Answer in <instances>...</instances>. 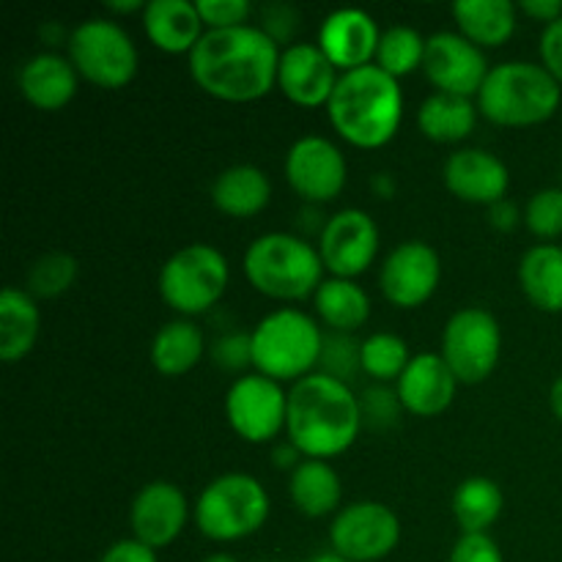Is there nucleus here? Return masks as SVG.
Segmentation results:
<instances>
[{
  "mask_svg": "<svg viewBox=\"0 0 562 562\" xmlns=\"http://www.w3.org/2000/svg\"><path fill=\"white\" fill-rule=\"evenodd\" d=\"M283 49L256 25L206 31L190 53V75L223 102H256L278 86Z\"/></svg>",
  "mask_w": 562,
  "mask_h": 562,
  "instance_id": "1",
  "label": "nucleus"
},
{
  "mask_svg": "<svg viewBox=\"0 0 562 562\" xmlns=\"http://www.w3.org/2000/svg\"><path fill=\"white\" fill-rule=\"evenodd\" d=\"M362 428L360 398L340 379L316 371L289 390L285 434L305 459L329 461L357 442Z\"/></svg>",
  "mask_w": 562,
  "mask_h": 562,
  "instance_id": "2",
  "label": "nucleus"
},
{
  "mask_svg": "<svg viewBox=\"0 0 562 562\" xmlns=\"http://www.w3.org/2000/svg\"><path fill=\"white\" fill-rule=\"evenodd\" d=\"M329 124L357 148H382L404 121V91L376 64L344 71L327 104Z\"/></svg>",
  "mask_w": 562,
  "mask_h": 562,
  "instance_id": "3",
  "label": "nucleus"
},
{
  "mask_svg": "<svg viewBox=\"0 0 562 562\" xmlns=\"http://www.w3.org/2000/svg\"><path fill=\"white\" fill-rule=\"evenodd\" d=\"M324 263L318 247L302 236L272 231L250 241L245 252V274L258 294L269 300L300 302L316 296L324 283Z\"/></svg>",
  "mask_w": 562,
  "mask_h": 562,
  "instance_id": "4",
  "label": "nucleus"
},
{
  "mask_svg": "<svg viewBox=\"0 0 562 562\" xmlns=\"http://www.w3.org/2000/svg\"><path fill=\"white\" fill-rule=\"evenodd\" d=\"M560 82L530 60H508L492 66L477 110L499 126H536L552 119L560 108Z\"/></svg>",
  "mask_w": 562,
  "mask_h": 562,
  "instance_id": "5",
  "label": "nucleus"
},
{
  "mask_svg": "<svg viewBox=\"0 0 562 562\" xmlns=\"http://www.w3.org/2000/svg\"><path fill=\"white\" fill-rule=\"evenodd\" d=\"M252 368L274 382H300L316 373L324 333L307 313L280 307L252 327Z\"/></svg>",
  "mask_w": 562,
  "mask_h": 562,
  "instance_id": "6",
  "label": "nucleus"
},
{
  "mask_svg": "<svg viewBox=\"0 0 562 562\" xmlns=\"http://www.w3.org/2000/svg\"><path fill=\"white\" fill-rule=\"evenodd\" d=\"M269 519V494L247 472L214 477L195 503V525L209 541L231 543L261 530Z\"/></svg>",
  "mask_w": 562,
  "mask_h": 562,
  "instance_id": "7",
  "label": "nucleus"
},
{
  "mask_svg": "<svg viewBox=\"0 0 562 562\" xmlns=\"http://www.w3.org/2000/svg\"><path fill=\"white\" fill-rule=\"evenodd\" d=\"M228 258L212 245H187L159 269V296L181 316H201L223 300L228 289Z\"/></svg>",
  "mask_w": 562,
  "mask_h": 562,
  "instance_id": "8",
  "label": "nucleus"
},
{
  "mask_svg": "<svg viewBox=\"0 0 562 562\" xmlns=\"http://www.w3.org/2000/svg\"><path fill=\"white\" fill-rule=\"evenodd\" d=\"M69 60L77 75L97 88L119 91L137 75V47L130 33L113 20L91 16L69 33Z\"/></svg>",
  "mask_w": 562,
  "mask_h": 562,
  "instance_id": "9",
  "label": "nucleus"
},
{
  "mask_svg": "<svg viewBox=\"0 0 562 562\" xmlns=\"http://www.w3.org/2000/svg\"><path fill=\"white\" fill-rule=\"evenodd\" d=\"M503 329L483 307H461L448 318L442 333V360L461 384L486 382L499 366Z\"/></svg>",
  "mask_w": 562,
  "mask_h": 562,
  "instance_id": "10",
  "label": "nucleus"
},
{
  "mask_svg": "<svg viewBox=\"0 0 562 562\" xmlns=\"http://www.w3.org/2000/svg\"><path fill=\"white\" fill-rule=\"evenodd\" d=\"M225 417L236 437L250 445H263L285 431L289 393L283 384L263 373L236 376L225 393Z\"/></svg>",
  "mask_w": 562,
  "mask_h": 562,
  "instance_id": "11",
  "label": "nucleus"
},
{
  "mask_svg": "<svg viewBox=\"0 0 562 562\" xmlns=\"http://www.w3.org/2000/svg\"><path fill=\"white\" fill-rule=\"evenodd\" d=\"M329 541L349 562H376L395 552L401 541V519L393 508L360 499L335 514Z\"/></svg>",
  "mask_w": 562,
  "mask_h": 562,
  "instance_id": "12",
  "label": "nucleus"
},
{
  "mask_svg": "<svg viewBox=\"0 0 562 562\" xmlns=\"http://www.w3.org/2000/svg\"><path fill=\"white\" fill-rule=\"evenodd\" d=\"M379 252V225L362 209H340L318 231V256L333 278L355 280Z\"/></svg>",
  "mask_w": 562,
  "mask_h": 562,
  "instance_id": "13",
  "label": "nucleus"
},
{
  "mask_svg": "<svg viewBox=\"0 0 562 562\" xmlns=\"http://www.w3.org/2000/svg\"><path fill=\"white\" fill-rule=\"evenodd\" d=\"M423 71L431 86L456 97H477L488 77V60L477 44L453 31H439L426 38Z\"/></svg>",
  "mask_w": 562,
  "mask_h": 562,
  "instance_id": "14",
  "label": "nucleus"
},
{
  "mask_svg": "<svg viewBox=\"0 0 562 562\" xmlns=\"http://www.w3.org/2000/svg\"><path fill=\"white\" fill-rule=\"evenodd\" d=\"M439 280H442L439 252L420 239H409L395 247L384 258L382 272H379L384 300L395 307H404V311L426 305L437 291Z\"/></svg>",
  "mask_w": 562,
  "mask_h": 562,
  "instance_id": "15",
  "label": "nucleus"
},
{
  "mask_svg": "<svg viewBox=\"0 0 562 562\" xmlns=\"http://www.w3.org/2000/svg\"><path fill=\"white\" fill-rule=\"evenodd\" d=\"M285 179L302 201H335L346 187L344 151L322 135L300 137L285 154Z\"/></svg>",
  "mask_w": 562,
  "mask_h": 562,
  "instance_id": "16",
  "label": "nucleus"
},
{
  "mask_svg": "<svg viewBox=\"0 0 562 562\" xmlns=\"http://www.w3.org/2000/svg\"><path fill=\"white\" fill-rule=\"evenodd\" d=\"M190 519V505L176 483L154 481L135 494L130 505L132 538L148 549H165L184 532Z\"/></svg>",
  "mask_w": 562,
  "mask_h": 562,
  "instance_id": "17",
  "label": "nucleus"
},
{
  "mask_svg": "<svg viewBox=\"0 0 562 562\" xmlns=\"http://www.w3.org/2000/svg\"><path fill=\"white\" fill-rule=\"evenodd\" d=\"M379 42H382V31L368 11L338 9L324 16L316 44L344 75V71L371 66L376 60Z\"/></svg>",
  "mask_w": 562,
  "mask_h": 562,
  "instance_id": "18",
  "label": "nucleus"
},
{
  "mask_svg": "<svg viewBox=\"0 0 562 562\" xmlns=\"http://www.w3.org/2000/svg\"><path fill=\"white\" fill-rule=\"evenodd\" d=\"M340 75L318 44H289L280 53L278 88L300 108H322L333 99Z\"/></svg>",
  "mask_w": 562,
  "mask_h": 562,
  "instance_id": "19",
  "label": "nucleus"
},
{
  "mask_svg": "<svg viewBox=\"0 0 562 562\" xmlns=\"http://www.w3.org/2000/svg\"><path fill=\"white\" fill-rule=\"evenodd\" d=\"M445 187L459 201L492 206L503 201L510 187V170L497 154L483 148H461L445 162Z\"/></svg>",
  "mask_w": 562,
  "mask_h": 562,
  "instance_id": "20",
  "label": "nucleus"
},
{
  "mask_svg": "<svg viewBox=\"0 0 562 562\" xmlns=\"http://www.w3.org/2000/svg\"><path fill=\"white\" fill-rule=\"evenodd\" d=\"M459 379L450 371L442 355H417L406 366L404 376L395 382V393H398L404 412L415 417H437L453 404L456 390H459Z\"/></svg>",
  "mask_w": 562,
  "mask_h": 562,
  "instance_id": "21",
  "label": "nucleus"
},
{
  "mask_svg": "<svg viewBox=\"0 0 562 562\" xmlns=\"http://www.w3.org/2000/svg\"><path fill=\"white\" fill-rule=\"evenodd\" d=\"M143 31L154 47L168 55H190L206 33L192 0H151L146 3Z\"/></svg>",
  "mask_w": 562,
  "mask_h": 562,
  "instance_id": "22",
  "label": "nucleus"
},
{
  "mask_svg": "<svg viewBox=\"0 0 562 562\" xmlns=\"http://www.w3.org/2000/svg\"><path fill=\"white\" fill-rule=\"evenodd\" d=\"M77 82H80V75H77L75 64L58 53L33 55L20 69L22 97L33 108L47 110V113L66 108L75 99Z\"/></svg>",
  "mask_w": 562,
  "mask_h": 562,
  "instance_id": "23",
  "label": "nucleus"
},
{
  "mask_svg": "<svg viewBox=\"0 0 562 562\" xmlns=\"http://www.w3.org/2000/svg\"><path fill=\"white\" fill-rule=\"evenodd\" d=\"M272 201V181L256 165H234L225 168L212 184V203L223 214L247 220L261 214Z\"/></svg>",
  "mask_w": 562,
  "mask_h": 562,
  "instance_id": "24",
  "label": "nucleus"
},
{
  "mask_svg": "<svg viewBox=\"0 0 562 562\" xmlns=\"http://www.w3.org/2000/svg\"><path fill=\"white\" fill-rule=\"evenodd\" d=\"M42 327V313L27 291L3 289L0 294V360L20 362L33 351Z\"/></svg>",
  "mask_w": 562,
  "mask_h": 562,
  "instance_id": "25",
  "label": "nucleus"
},
{
  "mask_svg": "<svg viewBox=\"0 0 562 562\" xmlns=\"http://www.w3.org/2000/svg\"><path fill=\"white\" fill-rule=\"evenodd\" d=\"M453 20L461 36L481 49H494L514 36L516 5L510 0H456Z\"/></svg>",
  "mask_w": 562,
  "mask_h": 562,
  "instance_id": "26",
  "label": "nucleus"
},
{
  "mask_svg": "<svg viewBox=\"0 0 562 562\" xmlns=\"http://www.w3.org/2000/svg\"><path fill=\"white\" fill-rule=\"evenodd\" d=\"M289 494L294 508L307 519H322V516L335 514L340 508V497H344V486L340 477L327 461L305 459L289 481Z\"/></svg>",
  "mask_w": 562,
  "mask_h": 562,
  "instance_id": "27",
  "label": "nucleus"
},
{
  "mask_svg": "<svg viewBox=\"0 0 562 562\" xmlns=\"http://www.w3.org/2000/svg\"><path fill=\"white\" fill-rule=\"evenodd\" d=\"M206 355V340L190 318H173L162 324L151 340V366L162 376L176 379L190 373Z\"/></svg>",
  "mask_w": 562,
  "mask_h": 562,
  "instance_id": "28",
  "label": "nucleus"
},
{
  "mask_svg": "<svg viewBox=\"0 0 562 562\" xmlns=\"http://www.w3.org/2000/svg\"><path fill=\"white\" fill-rule=\"evenodd\" d=\"M477 104L470 97L456 93H431L417 110V126L434 143H461L475 132Z\"/></svg>",
  "mask_w": 562,
  "mask_h": 562,
  "instance_id": "29",
  "label": "nucleus"
},
{
  "mask_svg": "<svg viewBox=\"0 0 562 562\" xmlns=\"http://www.w3.org/2000/svg\"><path fill=\"white\" fill-rule=\"evenodd\" d=\"M519 285L543 313L562 311V247L536 245L521 256Z\"/></svg>",
  "mask_w": 562,
  "mask_h": 562,
  "instance_id": "30",
  "label": "nucleus"
},
{
  "mask_svg": "<svg viewBox=\"0 0 562 562\" xmlns=\"http://www.w3.org/2000/svg\"><path fill=\"white\" fill-rule=\"evenodd\" d=\"M318 318L327 324L333 333H355L371 316V300H368L366 289L355 280L329 278L318 285L316 296H313Z\"/></svg>",
  "mask_w": 562,
  "mask_h": 562,
  "instance_id": "31",
  "label": "nucleus"
},
{
  "mask_svg": "<svg viewBox=\"0 0 562 562\" xmlns=\"http://www.w3.org/2000/svg\"><path fill=\"white\" fill-rule=\"evenodd\" d=\"M456 516V525L461 532H488V527L503 516L505 494L492 477H467L459 483L450 503Z\"/></svg>",
  "mask_w": 562,
  "mask_h": 562,
  "instance_id": "32",
  "label": "nucleus"
},
{
  "mask_svg": "<svg viewBox=\"0 0 562 562\" xmlns=\"http://www.w3.org/2000/svg\"><path fill=\"white\" fill-rule=\"evenodd\" d=\"M362 373L373 379L379 384L398 382L404 376L406 366L412 362L409 346L404 338L393 333H373L371 338L362 340Z\"/></svg>",
  "mask_w": 562,
  "mask_h": 562,
  "instance_id": "33",
  "label": "nucleus"
},
{
  "mask_svg": "<svg viewBox=\"0 0 562 562\" xmlns=\"http://www.w3.org/2000/svg\"><path fill=\"white\" fill-rule=\"evenodd\" d=\"M423 58H426V38L415 27L393 25L382 31V42H379V53L373 64L398 80V77L423 66Z\"/></svg>",
  "mask_w": 562,
  "mask_h": 562,
  "instance_id": "34",
  "label": "nucleus"
},
{
  "mask_svg": "<svg viewBox=\"0 0 562 562\" xmlns=\"http://www.w3.org/2000/svg\"><path fill=\"white\" fill-rule=\"evenodd\" d=\"M77 280V258L71 252H44L27 269V294L33 300H55Z\"/></svg>",
  "mask_w": 562,
  "mask_h": 562,
  "instance_id": "35",
  "label": "nucleus"
},
{
  "mask_svg": "<svg viewBox=\"0 0 562 562\" xmlns=\"http://www.w3.org/2000/svg\"><path fill=\"white\" fill-rule=\"evenodd\" d=\"M360 351H362V344H357L349 333L324 335V349H322V360H318V371L349 384L351 376H355L357 371H362Z\"/></svg>",
  "mask_w": 562,
  "mask_h": 562,
  "instance_id": "36",
  "label": "nucleus"
},
{
  "mask_svg": "<svg viewBox=\"0 0 562 562\" xmlns=\"http://www.w3.org/2000/svg\"><path fill=\"white\" fill-rule=\"evenodd\" d=\"M527 228L541 239H558L562 236V190H538L527 203L525 214Z\"/></svg>",
  "mask_w": 562,
  "mask_h": 562,
  "instance_id": "37",
  "label": "nucleus"
},
{
  "mask_svg": "<svg viewBox=\"0 0 562 562\" xmlns=\"http://www.w3.org/2000/svg\"><path fill=\"white\" fill-rule=\"evenodd\" d=\"M360 412H362V426H371L376 431L384 428H393L398 423L404 404H401L398 393L390 390L387 384H376V387L366 390L360 398Z\"/></svg>",
  "mask_w": 562,
  "mask_h": 562,
  "instance_id": "38",
  "label": "nucleus"
},
{
  "mask_svg": "<svg viewBox=\"0 0 562 562\" xmlns=\"http://www.w3.org/2000/svg\"><path fill=\"white\" fill-rule=\"evenodd\" d=\"M209 357H212L214 366H220L223 371L241 373L245 368L252 366L250 335H245V333L220 335V338L212 344V349H209ZM241 376H245V373H241Z\"/></svg>",
  "mask_w": 562,
  "mask_h": 562,
  "instance_id": "39",
  "label": "nucleus"
},
{
  "mask_svg": "<svg viewBox=\"0 0 562 562\" xmlns=\"http://www.w3.org/2000/svg\"><path fill=\"white\" fill-rule=\"evenodd\" d=\"M198 14L209 31H225V27L247 25L252 14L250 0H198Z\"/></svg>",
  "mask_w": 562,
  "mask_h": 562,
  "instance_id": "40",
  "label": "nucleus"
},
{
  "mask_svg": "<svg viewBox=\"0 0 562 562\" xmlns=\"http://www.w3.org/2000/svg\"><path fill=\"white\" fill-rule=\"evenodd\" d=\"M448 562H505V554L488 532H461Z\"/></svg>",
  "mask_w": 562,
  "mask_h": 562,
  "instance_id": "41",
  "label": "nucleus"
},
{
  "mask_svg": "<svg viewBox=\"0 0 562 562\" xmlns=\"http://www.w3.org/2000/svg\"><path fill=\"white\" fill-rule=\"evenodd\" d=\"M258 27L280 47V44L294 38L296 27H300V14L289 3H269L261 9V25Z\"/></svg>",
  "mask_w": 562,
  "mask_h": 562,
  "instance_id": "42",
  "label": "nucleus"
},
{
  "mask_svg": "<svg viewBox=\"0 0 562 562\" xmlns=\"http://www.w3.org/2000/svg\"><path fill=\"white\" fill-rule=\"evenodd\" d=\"M541 66L562 86V16L541 33Z\"/></svg>",
  "mask_w": 562,
  "mask_h": 562,
  "instance_id": "43",
  "label": "nucleus"
},
{
  "mask_svg": "<svg viewBox=\"0 0 562 562\" xmlns=\"http://www.w3.org/2000/svg\"><path fill=\"white\" fill-rule=\"evenodd\" d=\"M99 562H159L157 552L148 549L146 543L135 541V538H124V541H115L108 552L102 554Z\"/></svg>",
  "mask_w": 562,
  "mask_h": 562,
  "instance_id": "44",
  "label": "nucleus"
},
{
  "mask_svg": "<svg viewBox=\"0 0 562 562\" xmlns=\"http://www.w3.org/2000/svg\"><path fill=\"white\" fill-rule=\"evenodd\" d=\"M519 220H521L519 206H516L514 201H508V198H503V201L488 206V223H492L497 231H514L516 225H519Z\"/></svg>",
  "mask_w": 562,
  "mask_h": 562,
  "instance_id": "45",
  "label": "nucleus"
},
{
  "mask_svg": "<svg viewBox=\"0 0 562 562\" xmlns=\"http://www.w3.org/2000/svg\"><path fill=\"white\" fill-rule=\"evenodd\" d=\"M519 9L538 22H558L562 16V0H521Z\"/></svg>",
  "mask_w": 562,
  "mask_h": 562,
  "instance_id": "46",
  "label": "nucleus"
},
{
  "mask_svg": "<svg viewBox=\"0 0 562 562\" xmlns=\"http://www.w3.org/2000/svg\"><path fill=\"white\" fill-rule=\"evenodd\" d=\"M272 461H274V467H278V470H291V472H294L296 467H300L302 461H305V456H302V450L296 448V445L289 439V442H285V445H278V448H274Z\"/></svg>",
  "mask_w": 562,
  "mask_h": 562,
  "instance_id": "47",
  "label": "nucleus"
},
{
  "mask_svg": "<svg viewBox=\"0 0 562 562\" xmlns=\"http://www.w3.org/2000/svg\"><path fill=\"white\" fill-rule=\"evenodd\" d=\"M110 11H115V14H132V11H143L146 9V3H140V0H124V3H119V0H108Z\"/></svg>",
  "mask_w": 562,
  "mask_h": 562,
  "instance_id": "48",
  "label": "nucleus"
},
{
  "mask_svg": "<svg viewBox=\"0 0 562 562\" xmlns=\"http://www.w3.org/2000/svg\"><path fill=\"white\" fill-rule=\"evenodd\" d=\"M549 406H552L554 417L562 423V376L552 384V390H549Z\"/></svg>",
  "mask_w": 562,
  "mask_h": 562,
  "instance_id": "49",
  "label": "nucleus"
},
{
  "mask_svg": "<svg viewBox=\"0 0 562 562\" xmlns=\"http://www.w3.org/2000/svg\"><path fill=\"white\" fill-rule=\"evenodd\" d=\"M373 187H376V190L382 192V198H387L390 192L395 190V187L390 184V176H387V173H379V176H376V181H373Z\"/></svg>",
  "mask_w": 562,
  "mask_h": 562,
  "instance_id": "50",
  "label": "nucleus"
},
{
  "mask_svg": "<svg viewBox=\"0 0 562 562\" xmlns=\"http://www.w3.org/2000/svg\"><path fill=\"white\" fill-rule=\"evenodd\" d=\"M311 562H349L344 558V554H338L333 549V552H322V554H316V558H313Z\"/></svg>",
  "mask_w": 562,
  "mask_h": 562,
  "instance_id": "51",
  "label": "nucleus"
},
{
  "mask_svg": "<svg viewBox=\"0 0 562 562\" xmlns=\"http://www.w3.org/2000/svg\"><path fill=\"white\" fill-rule=\"evenodd\" d=\"M203 562H239V560L231 558V554H223V552H220V554H209V558L203 560Z\"/></svg>",
  "mask_w": 562,
  "mask_h": 562,
  "instance_id": "52",
  "label": "nucleus"
},
{
  "mask_svg": "<svg viewBox=\"0 0 562 562\" xmlns=\"http://www.w3.org/2000/svg\"><path fill=\"white\" fill-rule=\"evenodd\" d=\"M274 562H280V560H274Z\"/></svg>",
  "mask_w": 562,
  "mask_h": 562,
  "instance_id": "53",
  "label": "nucleus"
}]
</instances>
